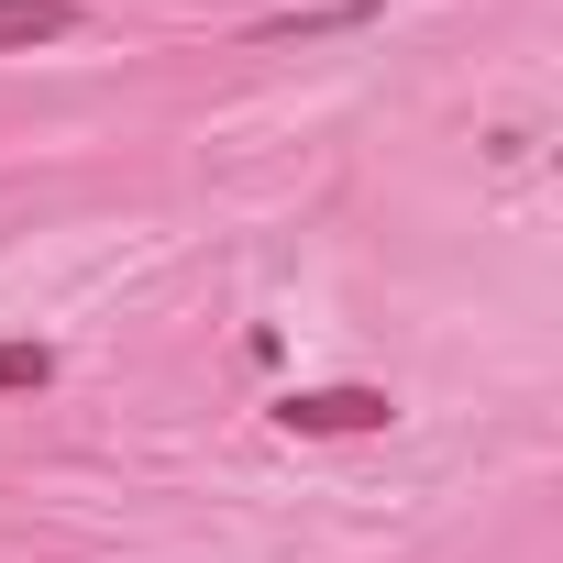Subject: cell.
<instances>
[{
    "instance_id": "obj_1",
    "label": "cell",
    "mask_w": 563,
    "mask_h": 563,
    "mask_svg": "<svg viewBox=\"0 0 563 563\" xmlns=\"http://www.w3.org/2000/svg\"><path fill=\"white\" fill-rule=\"evenodd\" d=\"M276 420L310 431V442H343V431H387L398 409H387V387H288V398H276Z\"/></svg>"
},
{
    "instance_id": "obj_2",
    "label": "cell",
    "mask_w": 563,
    "mask_h": 563,
    "mask_svg": "<svg viewBox=\"0 0 563 563\" xmlns=\"http://www.w3.org/2000/svg\"><path fill=\"white\" fill-rule=\"evenodd\" d=\"M67 34V0H0V45H56Z\"/></svg>"
},
{
    "instance_id": "obj_3",
    "label": "cell",
    "mask_w": 563,
    "mask_h": 563,
    "mask_svg": "<svg viewBox=\"0 0 563 563\" xmlns=\"http://www.w3.org/2000/svg\"><path fill=\"white\" fill-rule=\"evenodd\" d=\"M45 376H56L45 343H0V398H12V387H45Z\"/></svg>"
}]
</instances>
